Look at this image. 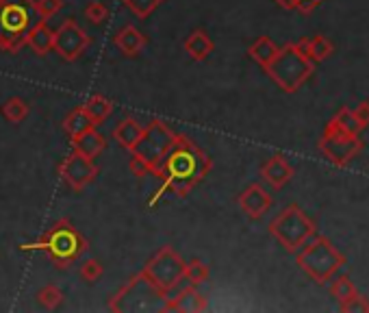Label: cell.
<instances>
[{"instance_id": "52a82bcc", "label": "cell", "mask_w": 369, "mask_h": 313, "mask_svg": "<svg viewBox=\"0 0 369 313\" xmlns=\"http://www.w3.org/2000/svg\"><path fill=\"white\" fill-rule=\"evenodd\" d=\"M270 231L287 250H294L307 240L311 224L300 214L298 207H287L283 214L270 224Z\"/></svg>"}, {"instance_id": "603a6c76", "label": "cell", "mask_w": 369, "mask_h": 313, "mask_svg": "<svg viewBox=\"0 0 369 313\" xmlns=\"http://www.w3.org/2000/svg\"><path fill=\"white\" fill-rule=\"evenodd\" d=\"M209 279V268L202 264L200 259H194L185 264V281H189V285H202Z\"/></svg>"}, {"instance_id": "4fadbf2b", "label": "cell", "mask_w": 369, "mask_h": 313, "mask_svg": "<svg viewBox=\"0 0 369 313\" xmlns=\"http://www.w3.org/2000/svg\"><path fill=\"white\" fill-rule=\"evenodd\" d=\"M113 42H116L118 50H120L122 55H126V57H137L146 48V44H148L146 35L142 31H137L133 24L120 29L116 33V37H113Z\"/></svg>"}, {"instance_id": "cb8c5ba5", "label": "cell", "mask_w": 369, "mask_h": 313, "mask_svg": "<svg viewBox=\"0 0 369 313\" xmlns=\"http://www.w3.org/2000/svg\"><path fill=\"white\" fill-rule=\"evenodd\" d=\"M37 300H40L46 309H57L63 303V292L59 290L57 285L48 283V285L42 287L40 292H37Z\"/></svg>"}, {"instance_id": "7a4b0ae2", "label": "cell", "mask_w": 369, "mask_h": 313, "mask_svg": "<svg viewBox=\"0 0 369 313\" xmlns=\"http://www.w3.org/2000/svg\"><path fill=\"white\" fill-rule=\"evenodd\" d=\"M20 250H44L57 270H66L81 259L87 250V240L70 220H59L37 242L20 244Z\"/></svg>"}, {"instance_id": "f1b7e54d", "label": "cell", "mask_w": 369, "mask_h": 313, "mask_svg": "<svg viewBox=\"0 0 369 313\" xmlns=\"http://www.w3.org/2000/svg\"><path fill=\"white\" fill-rule=\"evenodd\" d=\"M276 3H278V5H283V7H294V5H296L294 0H276Z\"/></svg>"}, {"instance_id": "30bf717a", "label": "cell", "mask_w": 369, "mask_h": 313, "mask_svg": "<svg viewBox=\"0 0 369 313\" xmlns=\"http://www.w3.org/2000/svg\"><path fill=\"white\" fill-rule=\"evenodd\" d=\"M163 311H178V313H198L207 309V298L202 296L196 285L185 287L183 292H178L176 296H168L163 300Z\"/></svg>"}, {"instance_id": "6da1fadb", "label": "cell", "mask_w": 369, "mask_h": 313, "mask_svg": "<svg viewBox=\"0 0 369 313\" xmlns=\"http://www.w3.org/2000/svg\"><path fill=\"white\" fill-rule=\"evenodd\" d=\"M213 168V159L202 150L192 137L178 135L176 142L168 150V155L161 159V164L155 168V177L161 181V187L150 198V207H155L157 200H161L168 192L178 198H185L194 187L207 177Z\"/></svg>"}, {"instance_id": "277c9868", "label": "cell", "mask_w": 369, "mask_h": 313, "mask_svg": "<svg viewBox=\"0 0 369 313\" xmlns=\"http://www.w3.org/2000/svg\"><path fill=\"white\" fill-rule=\"evenodd\" d=\"M137 274L152 292L165 300L178 283L185 281V261L172 246H163Z\"/></svg>"}, {"instance_id": "d4e9b609", "label": "cell", "mask_w": 369, "mask_h": 313, "mask_svg": "<svg viewBox=\"0 0 369 313\" xmlns=\"http://www.w3.org/2000/svg\"><path fill=\"white\" fill-rule=\"evenodd\" d=\"M63 5H66V0H35V11L37 16H40V20L48 22L50 18H55L59 14Z\"/></svg>"}, {"instance_id": "ac0fdd59", "label": "cell", "mask_w": 369, "mask_h": 313, "mask_svg": "<svg viewBox=\"0 0 369 313\" xmlns=\"http://www.w3.org/2000/svg\"><path fill=\"white\" fill-rule=\"evenodd\" d=\"M92 129H96V124L92 122V118L85 114L83 107H76L74 111H70L68 118L63 120V131L68 133L70 140H74V137H79L81 133L92 131Z\"/></svg>"}, {"instance_id": "484cf974", "label": "cell", "mask_w": 369, "mask_h": 313, "mask_svg": "<svg viewBox=\"0 0 369 313\" xmlns=\"http://www.w3.org/2000/svg\"><path fill=\"white\" fill-rule=\"evenodd\" d=\"M85 18L92 22V24H103L107 18H109V9L105 3H100V0H96V3H89L85 7Z\"/></svg>"}, {"instance_id": "4316f807", "label": "cell", "mask_w": 369, "mask_h": 313, "mask_svg": "<svg viewBox=\"0 0 369 313\" xmlns=\"http://www.w3.org/2000/svg\"><path fill=\"white\" fill-rule=\"evenodd\" d=\"M100 277H103V264L98 259H87L81 266V279L87 283H96Z\"/></svg>"}, {"instance_id": "2e32d148", "label": "cell", "mask_w": 369, "mask_h": 313, "mask_svg": "<svg viewBox=\"0 0 369 313\" xmlns=\"http://www.w3.org/2000/svg\"><path fill=\"white\" fill-rule=\"evenodd\" d=\"M215 50V44L213 40L209 37L207 31H202V29H196L187 35V40H185V53L192 57L194 61H205L211 53Z\"/></svg>"}, {"instance_id": "7402d4cb", "label": "cell", "mask_w": 369, "mask_h": 313, "mask_svg": "<svg viewBox=\"0 0 369 313\" xmlns=\"http://www.w3.org/2000/svg\"><path fill=\"white\" fill-rule=\"evenodd\" d=\"M122 3L129 7L137 18L146 20V18H150L152 14H155V11L165 3V0H122Z\"/></svg>"}, {"instance_id": "3957f363", "label": "cell", "mask_w": 369, "mask_h": 313, "mask_svg": "<svg viewBox=\"0 0 369 313\" xmlns=\"http://www.w3.org/2000/svg\"><path fill=\"white\" fill-rule=\"evenodd\" d=\"M35 0H0V50L16 55L27 46Z\"/></svg>"}, {"instance_id": "ba28073f", "label": "cell", "mask_w": 369, "mask_h": 313, "mask_svg": "<svg viewBox=\"0 0 369 313\" xmlns=\"http://www.w3.org/2000/svg\"><path fill=\"white\" fill-rule=\"evenodd\" d=\"M89 44H92V37L72 18L63 20L61 27L53 35V50L66 61H76L89 48Z\"/></svg>"}, {"instance_id": "ffe728a7", "label": "cell", "mask_w": 369, "mask_h": 313, "mask_svg": "<svg viewBox=\"0 0 369 313\" xmlns=\"http://www.w3.org/2000/svg\"><path fill=\"white\" fill-rule=\"evenodd\" d=\"M0 111H3V118H5L7 122L20 124V122H24V120L29 118V111H31V109H29L27 100H22V98L14 96V98L5 100L3 107H0Z\"/></svg>"}, {"instance_id": "d6986e66", "label": "cell", "mask_w": 369, "mask_h": 313, "mask_svg": "<svg viewBox=\"0 0 369 313\" xmlns=\"http://www.w3.org/2000/svg\"><path fill=\"white\" fill-rule=\"evenodd\" d=\"M83 109H85V114L92 118V122L98 127V124H103V122L113 114V103H111L109 98H105V96L94 94V96L83 105Z\"/></svg>"}, {"instance_id": "83f0119b", "label": "cell", "mask_w": 369, "mask_h": 313, "mask_svg": "<svg viewBox=\"0 0 369 313\" xmlns=\"http://www.w3.org/2000/svg\"><path fill=\"white\" fill-rule=\"evenodd\" d=\"M131 172L135 174V177H139V179H142V177H148V174H152V168L146 164V161L144 159H139V157H131Z\"/></svg>"}, {"instance_id": "9a60e30c", "label": "cell", "mask_w": 369, "mask_h": 313, "mask_svg": "<svg viewBox=\"0 0 369 313\" xmlns=\"http://www.w3.org/2000/svg\"><path fill=\"white\" fill-rule=\"evenodd\" d=\"M70 142H72V146H74L76 153H81V155H85V157H89V159H96V157L107 148L105 135L98 133L96 129L85 131V133H81L79 137H74V140H70Z\"/></svg>"}, {"instance_id": "8fae6325", "label": "cell", "mask_w": 369, "mask_h": 313, "mask_svg": "<svg viewBox=\"0 0 369 313\" xmlns=\"http://www.w3.org/2000/svg\"><path fill=\"white\" fill-rule=\"evenodd\" d=\"M239 207H241V211L248 216V218H261L265 211H270V207H272V196L267 194L261 185H250V187H246L244 192H241V196H239Z\"/></svg>"}, {"instance_id": "44dd1931", "label": "cell", "mask_w": 369, "mask_h": 313, "mask_svg": "<svg viewBox=\"0 0 369 313\" xmlns=\"http://www.w3.org/2000/svg\"><path fill=\"white\" fill-rule=\"evenodd\" d=\"M250 55L259 66L267 68L274 61V57L278 55V48L274 46V42L270 40V37H259V40L250 46Z\"/></svg>"}, {"instance_id": "5bb4252c", "label": "cell", "mask_w": 369, "mask_h": 313, "mask_svg": "<svg viewBox=\"0 0 369 313\" xmlns=\"http://www.w3.org/2000/svg\"><path fill=\"white\" fill-rule=\"evenodd\" d=\"M53 35H55V31L48 29L46 20H37L31 24V29L27 33V46L33 50V53L44 57L53 50Z\"/></svg>"}, {"instance_id": "e0dca14e", "label": "cell", "mask_w": 369, "mask_h": 313, "mask_svg": "<svg viewBox=\"0 0 369 313\" xmlns=\"http://www.w3.org/2000/svg\"><path fill=\"white\" fill-rule=\"evenodd\" d=\"M261 172H263V179L272 187H276V190H281V187L291 179V168L283 157H272L261 168Z\"/></svg>"}, {"instance_id": "9c48e42d", "label": "cell", "mask_w": 369, "mask_h": 313, "mask_svg": "<svg viewBox=\"0 0 369 313\" xmlns=\"http://www.w3.org/2000/svg\"><path fill=\"white\" fill-rule=\"evenodd\" d=\"M59 177L63 179L70 190L83 192L87 185H92L94 179L98 177V166L94 164V159H89L81 153H72L59 164Z\"/></svg>"}, {"instance_id": "5b68a950", "label": "cell", "mask_w": 369, "mask_h": 313, "mask_svg": "<svg viewBox=\"0 0 369 313\" xmlns=\"http://www.w3.org/2000/svg\"><path fill=\"white\" fill-rule=\"evenodd\" d=\"M174 142H176V133L168 124L163 120H152L150 124H146V133L131 155L144 159L152 168V172H155V168L161 164V159L168 155V150L174 146Z\"/></svg>"}, {"instance_id": "8992f818", "label": "cell", "mask_w": 369, "mask_h": 313, "mask_svg": "<svg viewBox=\"0 0 369 313\" xmlns=\"http://www.w3.org/2000/svg\"><path fill=\"white\" fill-rule=\"evenodd\" d=\"M265 70L270 72V77L281 85L285 92H294L296 87L309 77L307 59H304L300 50L294 46L278 50V55Z\"/></svg>"}, {"instance_id": "7c38bea8", "label": "cell", "mask_w": 369, "mask_h": 313, "mask_svg": "<svg viewBox=\"0 0 369 313\" xmlns=\"http://www.w3.org/2000/svg\"><path fill=\"white\" fill-rule=\"evenodd\" d=\"M144 133H146L144 124L129 116V118H122V120L116 124V129H113V140H116L124 150L133 153L135 146L139 144V140L144 137Z\"/></svg>"}]
</instances>
